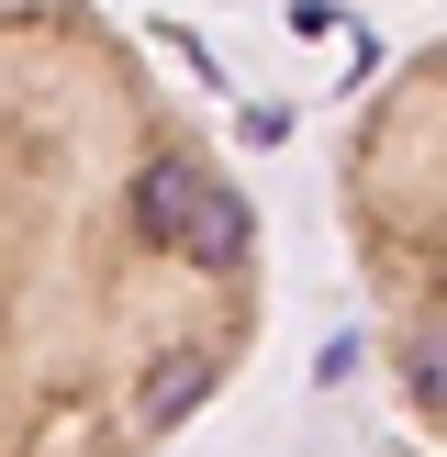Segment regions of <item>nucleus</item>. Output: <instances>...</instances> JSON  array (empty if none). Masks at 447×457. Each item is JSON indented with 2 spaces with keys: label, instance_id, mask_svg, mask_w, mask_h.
<instances>
[{
  "label": "nucleus",
  "instance_id": "1",
  "mask_svg": "<svg viewBox=\"0 0 447 457\" xmlns=\"http://www.w3.org/2000/svg\"><path fill=\"white\" fill-rule=\"evenodd\" d=\"M190 212H201V168L190 156H156V168L134 179V235L146 245H190Z\"/></svg>",
  "mask_w": 447,
  "mask_h": 457
},
{
  "label": "nucleus",
  "instance_id": "2",
  "mask_svg": "<svg viewBox=\"0 0 447 457\" xmlns=\"http://www.w3.org/2000/svg\"><path fill=\"white\" fill-rule=\"evenodd\" d=\"M213 357L201 346H179V357H156V379H146V402H134V424H146V436H168V424H190L201 402H213Z\"/></svg>",
  "mask_w": 447,
  "mask_h": 457
},
{
  "label": "nucleus",
  "instance_id": "3",
  "mask_svg": "<svg viewBox=\"0 0 447 457\" xmlns=\"http://www.w3.org/2000/svg\"><path fill=\"white\" fill-rule=\"evenodd\" d=\"M179 257H190V268H235L246 257V201L201 179V212H190V245H179Z\"/></svg>",
  "mask_w": 447,
  "mask_h": 457
},
{
  "label": "nucleus",
  "instance_id": "4",
  "mask_svg": "<svg viewBox=\"0 0 447 457\" xmlns=\"http://www.w3.org/2000/svg\"><path fill=\"white\" fill-rule=\"evenodd\" d=\"M402 391H414V402H436V413H447V312H436V324H414V335H402Z\"/></svg>",
  "mask_w": 447,
  "mask_h": 457
}]
</instances>
